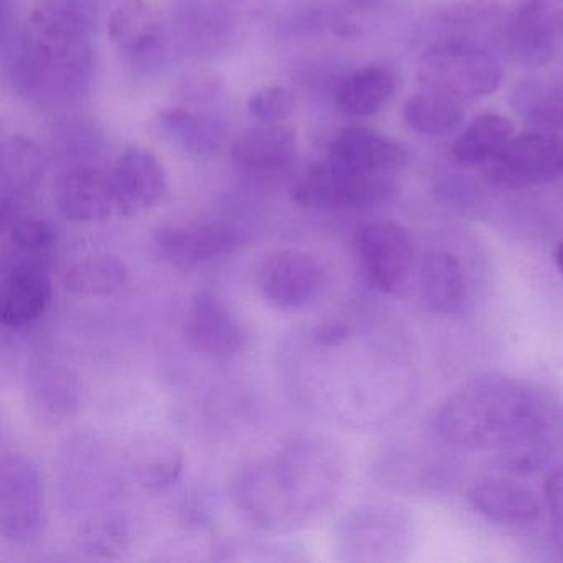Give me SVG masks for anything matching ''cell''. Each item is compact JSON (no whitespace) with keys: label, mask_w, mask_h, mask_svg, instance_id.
<instances>
[{"label":"cell","mask_w":563,"mask_h":563,"mask_svg":"<svg viewBox=\"0 0 563 563\" xmlns=\"http://www.w3.org/2000/svg\"><path fill=\"white\" fill-rule=\"evenodd\" d=\"M341 483L338 450L321 438L298 437L236 471L230 496L253 526L289 533L324 512L338 497Z\"/></svg>","instance_id":"obj_1"},{"label":"cell","mask_w":563,"mask_h":563,"mask_svg":"<svg viewBox=\"0 0 563 563\" xmlns=\"http://www.w3.org/2000/svg\"><path fill=\"white\" fill-rule=\"evenodd\" d=\"M19 98L45 111L80 103L95 77L93 15L84 0L38 5L4 57Z\"/></svg>","instance_id":"obj_2"},{"label":"cell","mask_w":563,"mask_h":563,"mask_svg":"<svg viewBox=\"0 0 563 563\" xmlns=\"http://www.w3.org/2000/svg\"><path fill=\"white\" fill-rule=\"evenodd\" d=\"M540 421L532 395L512 378L486 375L457 388L437 415L440 437L464 450H496L532 440Z\"/></svg>","instance_id":"obj_3"},{"label":"cell","mask_w":563,"mask_h":563,"mask_svg":"<svg viewBox=\"0 0 563 563\" xmlns=\"http://www.w3.org/2000/svg\"><path fill=\"white\" fill-rule=\"evenodd\" d=\"M417 78L427 90L456 100H477L494 93L504 80L499 58L479 42L451 37L434 42L417 62Z\"/></svg>","instance_id":"obj_4"},{"label":"cell","mask_w":563,"mask_h":563,"mask_svg":"<svg viewBox=\"0 0 563 563\" xmlns=\"http://www.w3.org/2000/svg\"><path fill=\"white\" fill-rule=\"evenodd\" d=\"M397 190L388 173H358L335 164H314L295 186L292 200L302 209L321 212L364 210L387 202Z\"/></svg>","instance_id":"obj_5"},{"label":"cell","mask_w":563,"mask_h":563,"mask_svg":"<svg viewBox=\"0 0 563 563\" xmlns=\"http://www.w3.org/2000/svg\"><path fill=\"white\" fill-rule=\"evenodd\" d=\"M47 527L44 474L31 456L4 454L0 463V533L15 545L35 542Z\"/></svg>","instance_id":"obj_6"},{"label":"cell","mask_w":563,"mask_h":563,"mask_svg":"<svg viewBox=\"0 0 563 563\" xmlns=\"http://www.w3.org/2000/svg\"><path fill=\"white\" fill-rule=\"evenodd\" d=\"M500 52L519 67L549 64L563 41L562 0H519L497 22Z\"/></svg>","instance_id":"obj_7"},{"label":"cell","mask_w":563,"mask_h":563,"mask_svg":"<svg viewBox=\"0 0 563 563\" xmlns=\"http://www.w3.org/2000/svg\"><path fill=\"white\" fill-rule=\"evenodd\" d=\"M108 34L121 60L140 77H154L167 67L173 34L146 0H128L117 8Z\"/></svg>","instance_id":"obj_8"},{"label":"cell","mask_w":563,"mask_h":563,"mask_svg":"<svg viewBox=\"0 0 563 563\" xmlns=\"http://www.w3.org/2000/svg\"><path fill=\"white\" fill-rule=\"evenodd\" d=\"M355 250L372 288L384 295L407 288L415 266V240L404 225L391 220L367 223L355 236Z\"/></svg>","instance_id":"obj_9"},{"label":"cell","mask_w":563,"mask_h":563,"mask_svg":"<svg viewBox=\"0 0 563 563\" xmlns=\"http://www.w3.org/2000/svg\"><path fill=\"white\" fill-rule=\"evenodd\" d=\"M563 173V143L545 133L514 136L486 164L487 179L500 189H529L552 183Z\"/></svg>","instance_id":"obj_10"},{"label":"cell","mask_w":563,"mask_h":563,"mask_svg":"<svg viewBox=\"0 0 563 563\" xmlns=\"http://www.w3.org/2000/svg\"><path fill=\"white\" fill-rule=\"evenodd\" d=\"M239 19L223 0H179L170 12V34L186 57H216L235 42Z\"/></svg>","instance_id":"obj_11"},{"label":"cell","mask_w":563,"mask_h":563,"mask_svg":"<svg viewBox=\"0 0 563 563\" xmlns=\"http://www.w3.org/2000/svg\"><path fill=\"white\" fill-rule=\"evenodd\" d=\"M328 275L322 263L302 250L273 253L260 266L258 286L263 298L282 311L308 308L321 298Z\"/></svg>","instance_id":"obj_12"},{"label":"cell","mask_w":563,"mask_h":563,"mask_svg":"<svg viewBox=\"0 0 563 563\" xmlns=\"http://www.w3.org/2000/svg\"><path fill=\"white\" fill-rule=\"evenodd\" d=\"M246 243L242 230L230 223H174L154 232V250L167 265L194 269L232 255Z\"/></svg>","instance_id":"obj_13"},{"label":"cell","mask_w":563,"mask_h":563,"mask_svg":"<svg viewBox=\"0 0 563 563\" xmlns=\"http://www.w3.org/2000/svg\"><path fill=\"white\" fill-rule=\"evenodd\" d=\"M194 351L210 358H232L249 347V332L230 306L209 289L194 295L184 321Z\"/></svg>","instance_id":"obj_14"},{"label":"cell","mask_w":563,"mask_h":563,"mask_svg":"<svg viewBox=\"0 0 563 563\" xmlns=\"http://www.w3.org/2000/svg\"><path fill=\"white\" fill-rule=\"evenodd\" d=\"M298 143L295 130L282 123L246 131L232 147L236 173L255 184L282 183L295 166Z\"/></svg>","instance_id":"obj_15"},{"label":"cell","mask_w":563,"mask_h":563,"mask_svg":"<svg viewBox=\"0 0 563 563\" xmlns=\"http://www.w3.org/2000/svg\"><path fill=\"white\" fill-rule=\"evenodd\" d=\"M114 200L123 217L150 212L167 196V176L163 164L143 147H128L114 164Z\"/></svg>","instance_id":"obj_16"},{"label":"cell","mask_w":563,"mask_h":563,"mask_svg":"<svg viewBox=\"0 0 563 563\" xmlns=\"http://www.w3.org/2000/svg\"><path fill=\"white\" fill-rule=\"evenodd\" d=\"M55 206L68 222L107 220L117 210L113 177L91 164L70 167L55 184Z\"/></svg>","instance_id":"obj_17"},{"label":"cell","mask_w":563,"mask_h":563,"mask_svg":"<svg viewBox=\"0 0 563 563\" xmlns=\"http://www.w3.org/2000/svg\"><path fill=\"white\" fill-rule=\"evenodd\" d=\"M404 539V522L390 509L362 507L342 519L338 529V550L347 562H378L398 549Z\"/></svg>","instance_id":"obj_18"},{"label":"cell","mask_w":563,"mask_h":563,"mask_svg":"<svg viewBox=\"0 0 563 563\" xmlns=\"http://www.w3.org/2000/svg\"><path fill=\"white\" fill-rule=\"evenodd\" d=\"M52 283L41 263L18 262L9 266L0 283V318L12 331L35 324L47 311Z\"/></svg>","instance_id":"obj_19"},{"label":"cell","mask_w":563,"mask_h":563,"mask_svg":"<svg viewBox=\"0 0 563 563\" xmlns=\"http://www.w3.org/2000/svg\"><path fill=\"white\" fill-rule=\"evenodd\" d=\"M328 161L358 173L391 174L407 166L408 151L397 141L367 128L351 126L331 141Z\"/></svg>","instance_id":"obj_20"},{"label":"cell","mask_w":563,"mask_h":563,"mask_svg":"<svg viewBox=\"0 0 563 563\" xmlns=\"http://www.w3.org/2000/svg\"><path fill=\"white\" fill-rule=\"evenodd\" d=\"M47 170L44 151L31 137L11 136L0 147L2 207H24L41 186Z\"/></svg>","instance_id":"obj_21"},{"label":"cell","mask_w":563,"mask_h":563,"mask_svg":"<svg viewBox=\"0 0 563 563\" xmlns=\"http://www.w3.org/2000/svg\"><path fill=\"white\" fill-rule=\"evenodd\" d=\"M467 503L481 516L496 522H536L542 504L533 490L516 481L487 477L467 490Z\"/></svg>","instance_id":"obj_22"},{"label":"cell","mask_w":563,"mask_h":563,"mask_svg":"<svg viewBox=\"0 0 563 563\" xmlns=\"http://www.w3.org/2000/svg\"><path fill=\"white\" fill-rule=\"evenodd\" d=\"M128 467L137 486L150 493H163L183 476L184 454L173 441L143 438L131 446Z\"/></svg>","instance_id":"obj_23"},{"label":"cell","mask_w":563,"mask_h":563,"mask_svg":"<svg viewBox=\"0 0 563 563\" xmlns=\"http://www.w3.org/2000/svg\"><path fill=\"white\" fill-rule=\"evenodd\" d=\"M397 90L390 68L371 65L345 77L335 91V104L347 118H368L380 113Z\"/></svg>","instance_id":"obj_24"},{"label":"cell","mask_w":563,"mask_h":563,"mask_svg":"<svg viewBox=\"0 0 563 563\" xmlns=\"http://www.w3.org/2000/svg\"><path fill=\"white\" fill-rule=\"evenodd\" d=\"M161 130L173 143L194 156H209L222 147L227 123L216 114L187 108H167L159 114Z\"/></svg>","instance_id":"obj_25"},{"label":"cell","mask_w":563,"mask_h":563,"mask_svg":"<svg viewBox=\"0 0 563 563\" xmlns=\"http://www.w3.org/2000/svg\"><path fill=\"white\" fill-rule=\"evenodd\" d=\"M420 289L433 311L453 314L466 302V276L456 256L434 252L424 256L420 268Z\"/></svg>","instance_id":"obj_26"},{"label":"cell","mask_w":563,"mask_h":563,"mask_svg":"<svg viewBox=\"0 0 563 563\" xmlns=\"http://www.w3.org/2000/svg\"><path fill=\"white\" fill-rule=\"evenodd\" d=\"M128 266L110 253H95L75 260L64 269L65 291L80 298H107L117 295L128 282Z\"/></svg>","instance_id":"obj_27"},{"label":"cell","mask_w":563,"mask_h":563,"mask_svg":"<svg viewBox=\"0 0 563 563\" xmlns=\"http://www.w3.org/2000/svg\"><path fill=\"white\" fill-rule=\"evenodd\" d=\"M514 136H516V128L512 121L507 120L503 114H479L457 137L451 153L460 166H486Z\"/></svg>","instance_id":"obj_28"},{"label":"cell","mask_w":563,"mask_h":563,"mask_svg":"<svg viewBox=\"0 0 563 563\" xmlns=\"http://www.w3.org/2000/svg\"><path fill=\"white\" fill-rule=\"evenodd\" d=\"M27 387L35 407L52 417H70L77 411V380L68 368L57 362L41 358L32 364Z\"/></svg>","instance_id":"obj_29"},{"label":"cell","mask_w":563,"mask_h":563,"mask_svg":"<svg viewBox=\"0 0 563 563\" xmlns=\"http://www.w3.org/2000/svg\"><path fill=\"white\" fill-rule=\"evenodd\" d=\"M404 120L415 133L423 136H450L463 124L464 110L456 98L427 90L408 98Z\"/></svg>","instance_id":"obj_30"},{"label":"cell","mask_w":563,"mask_h":563,"mask_svg":"<svg viewBox=\"0 0 563 563\" xmlns=\"http://www.w3.org/2000/svg\"><path fill=\"white\" fill-rule=\"evenodd\" d=\"M2 227L9 245L22 256V262L41 263L57 245L54 225L42 217L24 213L19 207H2Z\"/></svg>","instance_id":"obj_31"},{"label":"cell","mask_w":563,"mask_h":563,"mask_svg":"<svg viewBox=\"0 0 563 563\" xmlns=\"http://www.w3.org/2000/svg\"><path fill=\"white\" fill-rule=\"evenodd\" d=\"M282 29L291 37L311 38L321 35H351L354 25L321 0H299L283 15Z\"/></svg>","instance_id":"obj_32"},{"label":"cell","mask_w":563,"mask_h":563,"mask_svg":"<svg viewBox=\"0 0 563 563\" xmlns=\"http://www.w3.org/2000/svg\"><path fill=\"white\" fill-rule=\"evenodd\" d=\"M519 113L540 130H562L563 87L545 81L520 85L514 93Z\"/></svg>","instance_id":"obj_33"},{"label":"cell","mask_w":563,"mask_h":563,"mask_svg":"<svg viewBox=\"0 0 563 563\" xmlns=\"http://www.w3.org/2000/svg\"><path fill=\"white\" fill-rule=\"evenodd\" d=\"M130 545V522L123 514L110 512L85 526L80 547L85 553L101 559L120 555Z\"/></svg>","instance_id":"obj_34"},{"label":"cell","mask_w":563,"mask_h":563,"mask_svg":"<svg viewBox=\"0 0 563 563\" xmlns=\"http://www.w3.org/2000/svg\"><path fill=\"white\" fill-rule=\"evenodd\" d=\"M246 107L260 123H282L295 111L296 98L288 88L272 85L253 93Z\"/></svg>","instance_id":"obj_35"},{"label":"cell","mask_w":563,"mask_h":563,"mask_svg":"<svg viewBox=\"0 0 563 563\" xmlns=\"http://www.w3.org/2000/svg\"><path fill=\"white\" fill-rule=\"evenodd\" d=\"M503 4L499 0H457L440 14V21L450 27H477L487 22L500 21Z\"/></svg>","instance_id":"obj_36"},{"label":"cell","mask_w":563,"mask_h":563,"mask_svg":"<svg viewBox=\"0 0 563 563\" xmlns=\"http://www.w3.org/2000/svg\"><path fill=\"white\" fill-rule=\"evenodd\" d=\"M54 137L58 153L67 154L77 161L95 156L101 150L100 134L90 124H64Z\"/></svg>","instance_id":"obj_37"},{"label":"cell","mask_w":563,"mask_h":563,"mask_svg":"<svg viewBox=\"0 0 563 563\" xmlns=\"http://www.w3.org/2000/svg\"><path fill=\"white\" fill-rule=\"evenodd\" d=\"M545 500L549 507L552 540L560 555L563 556V466L556 467L547 477Z\"/></svg>","instance_id":"obj_38"},{"label":"cell","mask_w":563,"mask_h":563,"mask_svg":"<svg viewBox=\"0 0 563 563\" xmlns=\"http://www.w3.org/2000/svg\"><path fill=\"white\" fill-rule=\"evenodd\" d=\"M349 338H351V328L342 322H329V324L319 325L314 331L316 342L324 347H338Z\"/></svg>","instance_id":"obj_39"},{"label":"cell","mask_w":563,"mask_h":563,"mask_svg":"<svg viewBox=\"0 0 563 563\" xmlns=\"http://www.w3.org/2000/svg\"><path fill=\"white\" fill-rule=\"evenodd\" d=\"M358 9H375L384 2V0H349Z\"/></svg>","instance_id":"obj_40"},{"label":"cell","mask_w":563,"mask_h":563,"mask_svg":"<svg viewBox=\"0 0 563 563\" xmlns=\"http://www.w3.org/2000/svg\"><path fill=\"white\" fill-rule=\"evenodd\" d=\"M553 260H555L556 268H559L560 275L563 276V240L556 245L555 253H553Z\"/></svg>","instance_id":"obj_41"}]
</instances>
